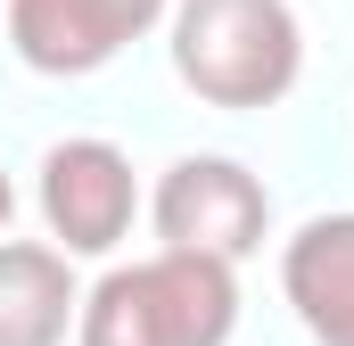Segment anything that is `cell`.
<instances>
[{
	"label": "cell",
	"instance_id": "7a4b0ae2",
	"mask_svg": "<svg viewBox=\"0 0 354 346\" xmlns=\"http://www.w3.org/2000/svg\"><path fill=\"white\" fill-rule=\"evenodd\" d=\"M305 66V25L288 0H181L174 75L206 107H272Z\"/></svg>",
	"mask_w": 354,
	"mask_h": 346
},
{
	"label": "cell",
	"instance_id": "6da1fadb",
	"mask_svg": "<svg viewBox=\"0 0 354 346\" xmlns=\"http://www.w3.org/2000/svg\"><path fill=\"white\" fill-rule=\"evenodd\" d=\"M231 330H239V272L181 248L115 264L75 313V346H223Z\"/></svg>",
	"mask_w": 354,
	"mask_h": 346
},
{
	"label": "cell",
	"instance_id": "3957f363",
	"mask_svg": "<svg viewBox=\"0 0 354 346\" xmlns=\"http://www.w3.org/2000/svg\"><path fill=\"white\" fill-rule=\"evenodd\" d=\"M149 223L157 239L181 248V256H214V264H239L264 248V223H272V190L239 157H174L157 198H149Z\"/></svg>",
	"mask_w": 354,
	"mask_h": 346
},
{
	"label": "cell",
	"instance_id": "52a82bcc",
	"mask_svg": "<svg viewBox=\"0 0 354 346\" xmlns=\"http://www.w3.org/2000/svg\"><path fill=\"white\" fill-rule=\"evenodd\" d=\"M75 313H83V289L58 248L0 239V346H66Z\"/></svg>",
	"mask_w": 354,
	"mask_h": 346
},
{
	"label": "cell",
	"instance_id": "5b68a950",
	"mask_svg": "<svg viewBox=\"0 0 354 346\" xmlns=\"http://www.w3.org/2000/svg\"><path fill=\"white\" fill-rule=\"evenodd\" d=\"M157 17L165 0H8V42L33 75H99Z\"/></svg>",
	"mask_w": 354,
	"mask_h": 346
},
{
	"label": "cell",
	"instance_id": "ba28073f",
	"mask_svg": "<svg viewBox=\"0 0 354 346\" xmlns=\"http://www.w3.org/2000/svg\"><path fill=\"white\" fill-rule=\"evenodd\" d=\"M8 215H17V190H8V173H0V239H8Z\"/></svg>",
	"mask_w": 354,
	"mask_h": 346
},
{
	"label": "cell",
	"instance_id": "8992f818",
	"mask_svg": "<svg viewBox=\"0 0 354 346\" xmlns=\"http://www.w3.org/2000/svg\"><path fill=\"white\" fill-rule=\"evenodd\" d=\"M280 289L313 346H354V215H313L280 248Z\"/></svg>",
	"mask_w": 354,
	"mask_h": 346
},
{
	"label": "cell",
	"instance_id": "277c9868",
	"mask_svg": "<svg viewBox=\"0 0 354 346\" xmlns=\"http://www.w3.org/2000/svg\"><path fill=\"white\" fill-rule=\"evenodd\" d=\"M140 215V181L115 140H58L41 157V223L58 256H107Z\"/></svg>",
	"mask_w": 354,
	"mask_h": 346
}]
</instances>
